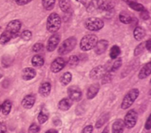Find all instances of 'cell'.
Wrapping results in <instances>:
<instances>
[{"instance_id": "1", "label": "cell", "mask_w": 151, "mask_h": 133, "mask_svg": "<svg viewBox=\"0 0 151 133\" xmlns=\"http://www.w3.org/2000/svg\"><path fill=\"white\" fill-rule=\"evenodd\" d=\"M61 26V19L59 15L56 12H52L49 15L47 20L46 28L47 30L50 33H56Z\"/></svg>"}, {"instance_id": "2", "label": "cell", "mask_w": 151, "mask_h": 133, "mask_svg": "<svg viewBox=\"0 0 151 133\" xmlns=\"http://www.w3.org/2000/svg\"><path fill=\"white\" fill-rule=\"evenodd\" d=\"M96 43H97V36L96 35H93V34L86 35L81 40L80 47L84 52L89 51V50H92L93 48H95Z\"/></svg>"}, {"instance_id": "3", "label": "cell", "mask_w": 151, "mask_h": 133, "mask_svg": "<svg viewBox=\"0 0 151 133\" xmlns=\"http://www.w3.org/2000/svg\"><path fill=\"white\" fill-rule=\"evenodd\" d=\"M139 94H140V92L138 89H133L130 92H128L122 100L121 108L124 110L129 108L134 104V102L136 100V99L139 97Z\"/></svg>"}, {"instance_id": "4", "label": "cell", "mask_w": 151, "mask_h": 133, "mask_svg": "<svg viewBox=\"0 0 151 133\" xmlns=\"http://www.w3.org/2000/svg\"><path fill=\"white\" fill-rule=\"evenodd\" d=\"M76 43H77V40H76V38L73 37V36L65 39V40L61 44V45H60L59 48H58V54H60V55H65V54H67L68 52H72V51L75 48Z\"/></svg>"}, {"instance_id": "5", "label": "cell", "mask_w": 151, "mask_h": 133, "mask_svg": "<svg viewBox=\"0 0 151 133\" xmlns=\"http://www.w3.org/2000/svg\"><path fill=\"white\" fill-rule=\"evenodd\" d=\"M85 27L90 31H98L104 26V21L99 18H88L85 21Z\"/></svg>"}, {"instance_id": "6", "label": "cell", "mask_w": 151, "mask_h": 133, "mask_svg": "<svg viewBox=\"0 0 151 133\" xmlns=\"http://www.w3.org/2000/svg\"><path fill=\"white\" fill-rule=\"evenodd\" d=\"M138 120V114L135 110H129L127 112V114L125 116L124 119V125L127 128V129H132L135 126L136 123Z\"/></svg>"}, {"instance_id": "7", "label": "cell", "mask_w": 151, "mask_h": 133, "mask_svg": "<svg viewBox=\"0 0 151 133\" xmlns=\"http://www.w3.org/2000/svg\"><path fill=\"white\" fill-rule=\"evenodd\" d=\"M107 72L106 68L104 66H97L96 68H93L90 72V78L93 79V80H98V79H101L103 78V76L105 75V73Z\"/></svg>"}, {"instance_id": "8", "label": "cell", "mask_w": 151, "mask_h": 133, "mask_svg": "<svg viewBox=\"0 0 151 133\" xmlns=\"http://www.w3.org/2000/svg\"><path fill=\"white\" fill-rule=\"evenodd\" d=\"M20 28H21V22L19 20H13L8 23L5 30L10 32L13 36H15L20 30Z\"/></svg>"}, {"instance_id": "9", "label": "cell", "mask_w": 151, "mask_h": 133, "mask_svg": "<svg viewBox=\"0 0 151 133\" xmlns=\"http://www.w3.org/2000/svg\"><path fill=\"white\" fill-rule=\"evenodd\" d=\"M67 93H68L69 100L71 101H79V100H81V99L82 97L81 91L78 87H75V86H71L68 89Z\"/></svg>"}, {"instance_id": "10", "label": "cell", "mask_w": 151, "mask_h": 133, "mask_svg": "<svg viewBox=\"0 0 151 133\" xmlns=\"http://www.w3.org/2000/svg\"><path fill=\"white\" fill-rule=\"evenodd\" d=\"M65 65V61L63 58H57L54 60V61H52L50 65V70L53 73H58L64 68Z\"/></svg>"}, {"instance_id": "11", "label": "cell", "mask_w": 151, "mask_h": 133, "mask_svg": "<svg viewBox=\"0 0 151 133\" xmlns=\"http://www.w3.org/2000/svg\"><path fill=\"white\" fill-rule=\"evenodd\" d=\"M59 41H60V36L58 34H54L53 36H51L47 44V51L48 52L54 51L57 48L58 44H59Z\"/></svg>"}, {"instance_id": "12", "label": "cell", "mask_w": 151, "mask_h": 133, "mask_svg": "<svg viewBox=\"0 0 151 133\" xmlns=\"http://www.w3.org/2000/svg\"><path fill=\"white\" fill-rule=\"evenodd\" d=\"M108 45H109V43L108 41L106 40H100V41H97L96 46H95V52L98 55L100 54H103L104 53V52L107 50L108 48Z\"/></svg>"}, {"instance_id": "13", "label": "cell", "mask_w": 151, "mask_h": 133, "mask_svg": "<svg viewBox=\"0 0 151 133\" xmlns=\"http://www.w3.org/2000/svg\"><path fill=\"white\" fill-rule=\"evenodd\" d=\"M35 97L34 95H27L26 96L22 101H21V105L24 108L26 109H30L31 108H33V106L35 105Z\"/></svg>"}, {"instance_id": "14", "label": "cell", "mask_w": 151, "mask_h": 133, "mask_svg": "<svg viewBox=\"0 0 151 133\" xmlns=\"http://www.w3.org/2000/svg\"><path fill=\"white\" fill-rule=\"evenodd\" d=\"M36 76V71L32 68H26L22 71V78L25 81H29L35 78Z\"/></svg>"}, {"instance_id": "15", "label": "cell", "mask_w": 151, "mask_h": 133, "mask_svg": "<svg viewBox=\"0 0 151 133\" xmlns=\"http://www.w3.org/2000/svg\"><path fill=\"white\" fill-rule=\"evenodd\" d=\"M99 89H100V86H99L98 84H91L88 87V92H87V97H88V100L94 99L96 96V94L98 93Z\"/></svg>"}, {"instance_id": "16", "label": "cell", "mask_w": 151, "mask_h": 133, "mask_svg": "<svg viewBox=\"0 0 151 133\" xmlns=\"http://www.w3.org/2000/svg\"><path fill=\"white\" fill-rule=\"evenodd\" d=\"M124 129H125V125H124L123 120L119 119L113 123L111 131H112V133H123Z\"/></svg>"}, {"instance_id": "17", "label": "cell", "mask_w": 151, "mask_h": 133, "mask_svg": "<svg viewBox=\"0 0 151 133\" xmlns=\"http://www.w3.org/2000/svg\"><path fill=\"white\" fill-rule=\"evenodd\" d=\"M50 91H51V85L48 82L42 84L39 88V93L42 97H48L50 93Z\"/></svg>"}, {"instance_id": "18", "label": "cell", "mask_w": 151, "mask_h": 133, "mask_svg": "<svg viewBox=\"0 0 151 133\" xmlns=\"http://www.w3.org/2000/svg\"><path fill=\"white\" fill-rule=\"evenodd\" d=\"M102 3H103V0H91L87 6L88 12H94L96 10H99Z\"/></svg>"}, {"instance_id": "19", "label": "cell", "mask_w": 151, "mask_h": 133, "mask_svg": "<svg viewBox=\"0 0 151 133\" xmlns=\"http://www.w3.org/2000/svg\"><path fill=\"white\" fill-rule=\"evenodd\" d=\"M151 73V62L147 63L144 67H142V68L141 69L138 77L140 79H145L147 78Z\"/></svg>"}, {"instance_id": "20", "label": "cell", "mask_w": 151, "mask_h": 133, "mask_svg": "<svg viewBox=\"0 0 151 133\" xmlns=\"http://www.w3.org/2000/svg\"><path fill=\"white\" fill-rule=\"evenodd\" d=\"M58 107L61 111H67L72 107V101L69 99L65 98L58 102Z\"/></svg>"}, {"instance_id": "21", "label": "cell", "mask_w": 151, "mask_h": 133, "mask_svg": "<svg viewBox=\"0 0 151 133\" xmlns=\"http://www.w3.org/2000/svg\"><path fill=\"white\" fill-rule=\"evenodd\" d=\"M58 4H59L60 9L64 12H71L72 7H71V4H70L69 0H59L58 1Z\"/></svg>"}, {"instance_id": "22", "label": "cell", "mask_w": 151, "mask_h": 133, "mask_svg": "<svg viewBox=\"0 0 151 133\" xmlns=\"http://www.w3.org/2000/svg\"><path fill=\"white\" fill-rule=\"evenodd\" d=\"M31 63H32V65H33L34 67L40 68V67H42V66L44 64L43 57L41 56V55H35V56L32 58Z\"/></svg>"}, {"instance_id": "23", "label": "cell", "mask_w": 151, "mask_h": 133, "mask_svg": "<svg viewBox=\"0 0 151 133\" xmlns=\"http://www.w3.org/2000/svg\"><path fill=\"white\" fill-rule=\"evenodd\" d=\"M146 35V32L145 30L142 28V27H136L134 28V38L136 40H142V38H144Z\"/></svg>"}, {"instance_id": "24", "label": "cell", "mask_w": 151, "mask_h": 133, "mask_svg": "<svg viewBox=\"0 0 151 133\" xmlns=\"http://www.w3.org/2000/svg\"><path fill=\"white\" fill-rule=\"evenodd\" d=\"M12 109V102L10 100H4V103L1 106V111L3 113L4 116H7L9 115V113L11 112Z\"/></svg>"}, {"instance_id": "25", "label": "cell", "mask_w": 151, "mask_h": 133, "mask_svg": "<svg viewBox=\"0 0 151 133\" xmlns=\"http://www.w3.org/2000/svg\"><path fill=\"white\" fill-rule=\"evenodd\" d=\"M114 6H115V4L112 1H110V0L103 1L102 4L100 5L99 10H101V11H111L114 8Z\"/></svg>"}, {"instance_id": "26", "label": "cell", "mask_w": 151, "mask_h": 133, "mask_svg": "<svg viewBox=\"0 0 151 133\" xmlns=\"http://www.w3.org/2000/svg\"><path fill=\"white\" fill-rule=\"evenodd\" d=\"M13 37V36L10 33V32H8V31H4L3 33H2V35L0 36V44H6V43H8L12 38Z\"/></svg>"}, {"instance_id": "27", "label": "cell", "mask_w": 151, "mask_h": 133, "mask_svg": "<svg viewBox=\"0 0 151 133\" xmlns=\"http://www.w3.org/2000/svg\"><path fill=\"white\" fill-rule=\"evenodd\" d=\"M48 119H49V114H48V112L43 108V109L39 113L38 117H37V120H38V122H39L40 124H44Z\"/></svg>"}, {"instance_id": "28", "label": "cell", "mask_w": 151, "mask_h": 133, "mask_svg": "<svg viewBox=\"0 0 151 133\" xmlns=\"http://www.w3.org/2000/svg\"><path fill=\"white\" fill-rule=\"evenodd\" d=\"M72 81V74L70 72H65L60 77V83L63 85H67Z\"/></svg>"}, {"instance_id": "29", "label": "cell", "mask_w": 151, "mask_h": 133, "mask_svg": "<svg viewBox=\"0 0 151 133\" xmlns=\"http://www.w3.org/2000/svg\"><path fill=\"white\" fill-rule=\"evenodd\" d=\"M109 119V113H106L103 116H100V118L98 119V121L96 122V128H101Z\"/></svg>"}, {"instance_id": "30", "label": "cell", "mask_w": 151, "mask_h": 133, "mask_svg": "<svg viewBox=\"0 0 151 133\" xmlns=\"http://www.w3.org/2000/svg\"><path fill=\"white\" fill-rule=\"evenodd\" d=\"M119 20L122 23H125V24H129L131 23L132 21V17L127 13V12H122L119 14Z\"/></svg>"}, {"instance_id": "31", "label": "cell", "mask_w": 151, "mask_h": 133, "mask_svg": "<svg viewBox=\"0 0 151 133\" xmlns=\"http://www.w3.org/2000/svg\"><path fill=\"white\" fill-rule=\"evenodd\" d=\"M128 5H129L132 9H134V11H136V12H142L143 10H145L144 6H143L142 4L138 3L137 1L132 2V3H130Z\"/></svg>"}, {"instance_id": "32", "label": "cell", "mask_w": 151, "mask_h": 133, "mask_svg": "<svg viewBox=\"0 0 151 133\" xmlns=\"http://www.w3.org/2000/svg\"><path fill=\"white\" fill-rule=\"evenodd\" d=\"M119 53H120V48L118 45H113L111 49L110 57L111 59H116V58H118Z\"/></svg>"}, {"instance_id": "33", "label": "cell", "mask_w": 151, "mask_h": 133, "mask_svg": "<svg viewBox=\"0 0 151 133\" xmlns=\"http://www.w3.org/2000/svg\"><path fill=\"white\" fill-rule=\"evenodd\" d=\"M79 61H80V60H79V58H78L77 56L72 55V56H70V58H69L67 63H68V66L73 68V67H76V66L79 64Z\"/></svg>"}, {"instance_id": "34", "label": "cell", "mask_w": 151, "mask_h": 133, "mask_svg": "<svg viewBox=\"0 0 151 133\" xmlns=\"http://www.w3.org/2000/svg\"><path fill=\"white\" fill-rule=\"evenodd\" d=\"M56 0H42V5L46 10H51L55 5Z\"/></svg>"}, {"instance_id": "35", "label": "cell", "mask_w": 151, "mask_h": 133, "mask_svg": "<svg viewBox=\"0 0 151 133\" xmlns=\"http://www.w3.org/2000/svg\"><path fill=\"white\" fill-rule=\"evenodd\" d=\"M121 64H122V60L119 58V59H118V60H115V62L113 63V65H112V67H111V72H112V73H115L120 67H121Z\"/></svg>"}, {"instance_id": "36", "label": "cell", "mask_w": 151, "mask_h": 133, "mask_svg": "<svg viewBox=\"0 0 151 133\" xmlns=\"http://www.w3.org/2000/svg\"><path fill=\"white\" fill-rule=\"evenodd\" d=\"M40 132V126L36 124H32L28 128V133H39Z\"/></svg>"}, {"instance_id": "37", "label": "cell", "mask_w": 151, "mask_h": 133, "mask_svg": "<svg viewBox=\"0 0 151 133\" xmlns=\"http://www.w3.org/2000/svg\"><path fill=\"white\" fill-rule=\"evenodd\" d=\"M32 37V32L29 31V30H24L22 33H21V38L23 40H26V41H28L30 40Z\"/></svg>"}, {"instance_id": "38", "label": "cell", "mask_w": 151, "mask_h": 133, "mask_svg": "<svg viewBox=\"0 0 151 133\" xmlns=\"http://www.w3.org/2000/svg\"><path fill=\"white\" fill-rule=\"evenodd\" d=\"M144 49H145V43L140 44L135 48V50H134V55H135V56L140 55V54L143 52Z\"/></svg>"}, {"instance_id": "39", "label": "cell", "mask_w": 151, "mask_h": 133, "mask_svg": "<svg viewBox=\"0 0 151 133\" xmlns=\"http://www.w3.org/2000/svg\"><path fill=\"white\" fill-rule=\"evenodd\" d=\"M42 49H43V44H41V43L35 44L34 46H33V48H32L33 52H40L42 51Z\"/></svg>"}, {"instance_id": "40", "label": "cell", "mask_w": 151, "mask_h": 133, "mask_svg": "<svg viewBox=\"0 0 151 133\" xmlns=\"http://www.w3.org/2000/svg\"><path fill=\"white\" fill-rule=\"evenodd\" d=\"M141 17L143 20H148L150 18V13L147 10H143L142 12H141Z\"/></svg>"}, {"instance_id": "41", "label": "cell", "mask_w": 151, "mask_h": 133, "mask_svg": "<svg viewBox=\"0 0 151 133\" xmlns=\"http://www.w3.org/2000/svg\"><path fill=\"white\" fill-rule=\"evenodd\" d=\"M81 133H93V126L92 125H88L86 126L83 130Z\"/></svg>"}, {"instance_id": "42", "label": "cell", "mask_w": 151, "mask_h": 133, "mask_svg": "<svg viewBox=\"0 0 151 133\" xmlns=\"http://www.w3.org/2000/svg\"><path fill=\"white\" fill-rule=\"evenodd\" d=\"M32 0H16V3H17V4H19V5H25V4H28V3H30Z\"/></svg>"}, {"instance_id": "43", "label": "cell", "mask_w": 151, "mask_h": 133, "mask_svg": "<svg viewBox=\"0 0 151 133\" xmlns=\"http://www.w3.org/2000/svg\"><path fill=\"white\" fill-rule=\"evenodd\" d=\"M150 120H151V117H150V116L148 117V119H147V122H146V124H145V128H146V130H148V131H150L151 128Z\"/></svg>"}, {"instance_id": "44", "label": "cell", "mask_w": 151, "mask_h": 133, "mask_svg": "<svg viewBox=\"0 0 151 133\" xmlns=\"http://www.w3.org/2000/svg\"><path fill=\"white\" fill-rule=\"evenodd\" d=\"M0 133H6V126L3 123H0Z\"/></svg>"}, {"instance_id": "45", "label": "cell", "mask_w": 151, "mask_h": 133, "mask_svg": "<svg viewBox=\"0 0 151 133\" xmlns=\"http://www.w3.org/2000/svg\"><path fill=\"white\" fill-rule=\"evenodd\" d=\"M145 47H146V49L149 51V52H150L151 50V40L150 39H149L146 43H145Z\"/></svg>"}, {"instance_id": "46", "label": "cell", "mask_w": 151, "mask_h": 133, "mask_svg": "<svg viewBox=\"0 0 151 133\" xmlns=\"http://www.w3.org/2000/svg\"><path fill=\"white\" fill-rule=\"evenodd\" d=\"M45 133H58V132L56 131V130H53V129H51V130H49V131H47Z\"/></svg>"}, {"instance_id": "47", "label": "cell", "mask_w": 151, "mask_h": 133, "mask_svg": "<svg viewBox=\"0 0 151 133\" xmlns=\"http://www.w3.org/2000/svg\"><path fill=\"white\" fill-rule=\"evenodd\" d=\"M102 133H110V131H109V127L107 126V127H105V129L103 131V132Z\"/></svg>"}, {"instance_id": "48", "label": "cell", "mask_w": 151, "mask_h": 133, "mask_svg": "<svg viewBox=\"0 0 151 133\" xmlns=\"http://www.w3.org/2000/svg\"><path fill=\"white\" fill-rule=\"evenodd\" d=\"M125 3H127V4H129L130 3H132V2H134V1H136V0H123Z\"/></svg>"}, {"instance_id": "49", "label": "cell", "mask_w": 151, "mask_h": 133, "mask_svg": "<svg viewBox=\"0 0 151 133\" xmlns=\"http://www.w3.org/2000/svg\"><path fill=\"white\" fill-rule=\"evenodd\" d=\"M79 3H81V4H86V3H87V0H77Z\"/></svg>"}, {"instance_id": "50", "label": "cell", "mask_w": 151, "mask_h": 133, "mask_svg": "<svg viewBox=\"0 0 151 133\" xmlns=\"http://www.w3.org/2000/svg\"><path fill=\"white\" fill-rule=\"evenodd\" d=\"M1 77H2V76H1V74H0V78H1Z\"/></svg>"}, {"instance_id": "51", "label": "cell", "mask_w": 151, "mask_h": 133, "mask_svg": "<svg viewBox=\"0 0 151 133\" xmlns=\"http://www.w3.org/2000/svg\"><path fill=\"white\" fill-rule=\"evenodd\" d=\"M0 111H1V106H0Z\"/></svg>"}]
</instances>
